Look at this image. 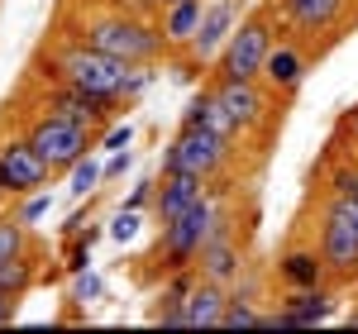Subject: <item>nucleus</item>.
I'll list each match as a JSON object with an SVG mask.
<instances>
[{"label": "nucleus", "instance_id": "f257e3e1", "mask_svg": "<svg viewBox=\"0 0 358 334\" xmlns=\"http://www.w3.org/2000/svg\"><path fill=\"white\" fill-rule=\"evenodd\" d=\"M29 72H34V82H67V86L91 91V96L120 101V106H134L138 96L153 86V67L148 62L110 57L101 48H86L82 38H67V34H57L53 43L34 57Z\"/></svg>", "mask_w": 358, "mask_h": 334}, {"label": "nucleus", "instance_id": "f03ea898", "mask_svg": "<svg viewBox=\"0 0 358 334\" xmlns=\"http://www.w3.org/2000/svg\"><path fill=\"white\" fill-rule=\"evenodd\" d=\"M57 34L67 38H82L86 48H101L110 57H124V62H158L167 57V34L158 20H148L138 5H101V0H77L62 10V24Z\"/></svg>", "mask_w": 358, "mask_h": 334}, {"label": "nucleus", "instance_id": "7ed1b4c3", "mask_svg": "<svg viewBox=\"0 0 358 334\" xmlns=\"http://www.w3.org/2000/svg\"><path fill=\"white\" fill-rule=\"evenodd\" d=\"M220 196L224 187H206V196L196 201L187 215H177V220H167L163 229H158V244H153V273L158 277H172V273H182V268H196V258H201V249H206V239L220 229L224 210H220Z\"/></svg>", "mask_w": 358, "mask_h": 334}, {"label": "nucleus", "instance_id": "20e7f679", "mask_svg": "<svg viewBox=\"0 0 358 334\" xmlns=\"http://www.w3.org/2000/svg\"><path fill=\"white\" fill-rule=\"evenodd\" d=\"M273 43H277V15H273V5H258L253 15H244V20L234 24L229 43L220 48L215 67H210V77L258 82V77H263V62L273 53Z\"/></svg>", "mask_w": 358, "mask_h": 334}, {"label": "nucleus", "instance_id": "39448f33", "mask_svg": "<svg viewBox=\"0 0 358 334\" xmlns=\"http://www.w3.org/2000/svg\"><path fill=\"white\" fill-rule=\"evenodd\" d=\"M20 134L34 143V153L53 172H72V163H82L86 153L96 148V134H86L82 124H72V119H62L53 110H38V106H34V115H24Z\"/></svg>", "mask_w": 358, "mask_h": 334}, {"label": "nucleus", "instance_id": "423d86ee", "mask_svg": "<svg viewBox=\"0 0 358 334\" xmlns=\"http://www.w3.org/2000/svg\"><path fill=\"white\" fill-rule=\"evenodd\" d=\"M239 148L234 143H224L220 134H210V129H196V124H182L172 143L163 148V167H158V177L163 172H196V177H206V182H220V172L229 167Z\"/></svg>", "mask_w": 358, "mask_h": 334}, {"label": "nucleus", "instance_id": "0eeeda50", "mask_svg": "<svg viewBox=\"0 0 358 334\" xmlns=\"http://www.w3.org/2000/svg\"><path fill=\"white\" fill-rule=\"evenodd\" d=\"M268 5H273L277 24L292 29V38H301L306 48L315 43V53H320L334 38H344L339 29L349 24V5L354 0H268Z\"/></svg>", "mask_w": 358, "mask_h": 334}, {"label": "nucleus", "instance_id": "6e6552de", "mask_svg": "<svg viewBox=\"0 0 358 334\" xmlns=\"http://www.w3.org/2000/svg\"><path fill=\"white\" fill-rule=\"evenodd\" d=\"M339 310V286L325 282V286H282L277 296V310H263V330H315L334 320Z\"/></svg>", "mask_w": 358, "mask_h": 334}, {"label": "nucleus", "instance_id": "1a4fd4ad", "mask_svg": "<svg viewBox=\"0 0 358 334\" xmlns=\"http://www.w3.org/2000/svg\"><path fill=\"white\" fill-rule=\"evenodd\" d=\"M38 110H53L62 115V119H72V124H82L86 134H106L115 119H120V101H106V96H91V91H82V86H67V82H43V91H38Z\"/></svg>", "mask_w": 358, "mask_h": 334}, {"label": "nucleus", "instance_id": "9d476101", "mask_svg": "<svg viewBox=\"0 0 358 334\" xmlns=\"http://www.w3.org/2000/svg\"><path fill=\"white\" fill-rule=\"evenodd\" d=\"M53 177L57 172L34 153V143H29L24 134H5V139H0V187H5L10 201H24V196L43 191Z\"/></svg>", "mask_w": 358, "mask_h": 334}, {"label": "nucleus", "instance_id": "9b49d317", "mask_svg": "<svg viewBox=\"0 0 358 334\" xmlns=\"http://www.w3.org/2000/svg\"><path fill=\"white\" fill-rule=\"evenodd\" d=\"M210 86H215V96L224 101V110L234 115L239 124H244V134H258V129H268L277 115H282V106L287 101H277L273 91L263 82H234V77H210Z\"/></svg>", "mask_w": 358, "mask_h": 334}, {"label": "nucleus", "instance_id": "f8f14e48", "mask_svg": "<svg viewBox=\"0 0 358 334\" xmlns=\"http://www.w3.org/2000/svg\"><path fill=\"white\" fill-rule=\"evenodd\" d=\"M315 244H320V258H325V268H330L334 286L358 282V234L349 224L325 215V210H315Z\"/></svg>", "mask_w": 358, "mask_h": 334}, {"label": "nucleus", "instance_id": "ddd939ff", "mask_svg": "<svg viewBox=\"0 0 358 334\" xmlns=\"http://www.w3.org/2000/svg\"><path fill=\"white\" fill-rule=\"evenodd\" d=\"M306 77H310V48H306L301 38H277L268 62H263V77H258V82L268 86L277 101H292V96L306 86Z\"/></svg>", "mask_w": 358, "mask_h": 334}, {"label": "nucleus", "instance_id": "4468645a", "mask_svg": "<svg viewBox=\"0 0 358 334\" xmlns=\"http://www.w3.org/2000/svg\"><path fill=\"white\" fill-rule=\"evenodd\" d=\"M244 268H248V263H244V244H239L234 224H229V215H224L220 229L206 239V249H201V258H196V273H201L206 282H224V286H234Z\"/></svg>", "mask_w": 358, "mask_h": 334}, {"label": "nucleus", "instance_id": "2eb2a0df", "mask_svg": "<svg viewBox=\"0 0 358 334\" xmlns=\"http://www.w3.org/2000/svg\"><path fill=\"white\" fill-rule=\"evenodd\" d=\"M234 24H239V5H234V0H210V5H206V15H201L196 38L187 43V53H192L201 67H215V57H220V48L229 43Z\"/></svg>", "mask_w": 358, "mask_h": 334}, {"label": "nucleus", "instance_id": "dca6fc26", "mask_svg": "<svg viewBox=\"0 0 358 334\" xmlns=\"http://www.w3.org/2000/svg\"><path fill=\"white\" fill-rule=\"evenodd\" d=\"M277 282L282 286H325L330 268L320 258V244L315 239H292L287 249L277 253Z\"/></svg>", "mask_w": 358, "mask_h": 334}, {"label": "nucleus", "instance_id": "f3484780", "mask_svg": "<svg viewBox=\"0 0 358 334\" xmlns=\"http://www.w3.org/2000/svg\"><path fill=\"white\" fill-rule=\"evenodd\" d=\"M182 124L210 129V134H220V139H224V143H234V148H239V143L248 139V134H244V124H239L234 115L224 110V101L215 96V86H210V82L201 86L192 101H187V110H182Z\"/></svg>", "mask_w": 358, "mask_h": 334}, {"label": "nucleus", "instance_id": "a211bd4d", "mask_svg": "<svg viewBox=\"0 0 358 334\" xmlns=\"http://www.w3.org/2000/svg\"><path fill=\"white\" fill-rule=\"evenodd\" d=\"M206 177H196V172H163L158 177V191H153V220L167 224L177 220V215H187L196 201L206 196Z\"/></svg>", "mask_w": 358, "mask_h": 334}, {"label": "nucleus", "instance_id": "6ab92c4d", "mask_svg": "<svg viewBox=\"0 0 358 334\" xmlns=\"http://www.w3.org/2000/svg\"><path fill=\"white\" fill-rule=\"evenodd\" d=\"M224 306H229V286L201 277L192 286V296H187V330H210V325H220Z\"/></svg>", "mask_w": 358, "mask_h": 334}, {"label": "nucleus", "instance_id": "aec40b11", "mask_svg": "<svg viewBox=\"0 0 358 334\" xmlns=\"http://www.w3.org/2000/svg\"><path fill=\"white\" fill-rule=\"evenodd\" d=\"M201 15H206V0H177V5H167L163 10V34H167V48H187L196 38V29H201Z\"/></svg>", "mask_w": 358, "mask_h": 334}, {"label": "nucleus", "instance_id": "412c9836", "mask_svg": "<svg viewBox=\"0 0 358 334\" xmlns=\"http://www.w3.org/2000/svg\"><path fill=\"white\" fill-rule=\"evenodd\" d=\"M34 286H38V249L15 253V258H5V263H0V291H5V296L24 301Z\"/></svg>", "mask_w": 358, "mask_h": 334}, {"label": "nucleus", "instance_id": "4be33fe9", "mask_svg": "<svg viewBox=\"0 0 358 334\" xmlns=\"http://www.w3.org/2000/svg\"><path fill=\"white\" fill-rule=\"evenodd\" d=\"M29 249H38L34 234H29V224L20 215H0V263L15 258V253H29Z\"/></svg>", "mask_w": 358, "mask_h": 334}, {"label": "nucleus", "instance_id": "5701e85b", "mask_svg": "<svg viewBox=\"0 0 358 334\" xmlns=\"http://www.w3.org/2000/svg\"><path fill=\"white\" fill-rule=\"evenodd\" d=\"M315 210H325V215H334V220H344L358 234V191H330V187H320Z\"/></svg>", "mask_w": 358, "mask_h": 334}, {"label": "nucleus", "instance_id": "b1692460", "mask_svg": "<svg viewBox=\"0 0 358 334\" xmlns=\"http://www.w3.org/2000/svg\"><path fill=\"white\" fill-rule=\"evenodd\" d=\"M224 330H263V310L244 301V296H229V306H224Z\"/></svg>", "mask_w": 358, "mask_h": 334}, {"label": "nucleus", "instance_id": "393cba45", "mask_svg": "<svg viewBox=\"0 0 358 334\" xmlns=\"http://www.w3.org/2000/svg\"><path fill=\"white\" fill-rule=\"evenodd\" d=\"M101 182H106V167L96 163L91 153H86L82 163H72V196H91Z\"/></svg>", "mask_w": 358, "mask_h": 334}, {"label": "nucleus", "instance_id": "a878e982", "mask_svg": "<svg viewBox=\"0 0 358 334\" xmlns=\"http://www.w3.org/2000/svg\"><path fill=\"white\" fill-rule=\"evenodd\" d=\"M72 301L77 306H96V301H106V282H101V273H72Z\"/></svg>", "mask_w": 358, "mask_h": 334}, {"label": "nucleus", "instance_id": "bb28decb", "mask_svg": "<svg viewBox=\"0 0 358 334\" xmlns=\"http://www.w3.org/2000/svg\"><path fill=\"white\" fill-rule=\"evenodd\" d=\"M138 229H143V210L120 205L115 220H110V239H115V244H129V239H138Z\"/></svg>", "mask_w": 358, "mask_h": 334}, {"label": "nucleus", "instance_id": "cd10ccee", "mask_svg": "<svg viewBox=\"0 0 358 334\" xmlns=\"http://www.w3.org/2000/svg\"><path fill=\"white\" fill-rule=\"evenodd\" d=\"M48 210H53V196H48V187H43V191L24 196V210H20V220H24V224H34V220H43Z\"/></svg>", "mask_w": 358, "mask_h": 334}, {"label": "nucleus", "instance_id": "c85d7f7f", "mask_svg": "<svg viewBox=\"0 0 358 334\" xmlns=\"http://www.w3.org/2000/svg\"><path fill=\"white\" fill-rule=\"evenodd\" d=\"M153 191H158V177H138L124 205H129V210H148V205H153Z\"/></svg>", "mask_w": 358, "mask_h": 334}, {"label": "nucleus", "instance_id": "c756f323", "mask_svg": "<svg viewBox=\"0 0 358 334\" xmlns=\"http://www.w3.org/2000/svg\"><path fill=\"white\" fill-rule=\"evenodd\" d=\"M96 143H101V148H129V143H134V124H129V119H124V124L115 119V124H110V129H106Z\"/></svg>", "mask_w": 358, "mask_h": 334}, {"label": "nucleus", "instance_id": "7c9ffc66", "mask_svg": "<svg viewBox=\"0 0 358 334\" xmlns=\"http://www.w3.org/2000/svg\"><path fill=\"white\" fill-rule=\"evenodd\" d=\"M129 167H134V153H129V148H115V158L106 163V182H115V177H124Z\"/></svg>", "mask_w": 358, "mask_h": 334}, {"label": "nucleus", "instance_id": "2f4dec72", "mask_svg": "<svg viewBox=\"0 0 358 334\" xmlns=\"http://www.w3.org/2000/svg\"><path fill=\"white\" fill-rule=\"evenodd\" d=\"M10 320H15V296H5V291H0V330H5Z\"/></svg>", "mask_w": 358, "mask_h": 334}, {"label": "nucleus", "instance_id": "473e14b6", "mask_svg": "<svg viewBox=\"0 0 358 334\" xmlns=\"http://www.w3.org/2000/svg\"><path fill=\"white\" fill-rule=\"evenodd\" d=\"M101 5H138V10H148V0H101Z\"/></svg>", "mask_w": 358, "mask_h": 334}, {"label": "nucleus", "instance_id": "72a5a7b5", "mask_svg": "<svg viewBox=\"0 0 358 334\" xmlns=\"http://www.w3.org/2000/svg\"><path fill=\"white\" fill-rule=\"evenodd\" d=\"M349 325H358V306H354V315H349Z\"/></svg>", "mask_w": 358, "mask_h": 334}, {"label": "nucleus", "instance_id": "f704fd0d", "mask_svg": "<svg viewBox=\"0 0 358 334\" xmlns=\"http://www.w3.org/2000/svg\"><path fill=\"white\" fill-rule=\"evenodd\" d=\"M0 201H10V196H5V187H0Z\"/></svg>", "mask_w": 358, "mask_h": 334}, {"label": "nucleus", "instance_id": "c9c22d12", "mask_svg": "<svg viewBox=\"0 0 358 334\" xmlns=\"http://www.w3.org/2000/svg\"><path fill=\"white\" fill-rule=\"evenodd\" d=\"M349 158H354V167H358V153H349Z\"/></svg>", "mask_w": 358, "mask_h": 334}]
</instances>
